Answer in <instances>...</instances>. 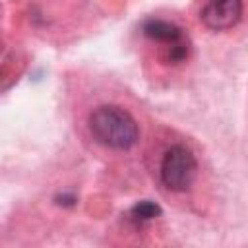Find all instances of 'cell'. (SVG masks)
Returning a JSON list of instances; mask_svg holds the SVG:
<instances>
[{
  "label": "cell",
  "mask_w": 248,
  "mask_h": 248,
  "mask_svg": "<svg viewBox=\"0 0 248 248\" xmlns=\"http://www.w3.org/2000/svg\"><path fill=\"white\" fill-rule=\"evenodd\" d=\"M91 138L112 151H128L140 140L136 118L118 105H101L87 118Z\"/></svg>",
  "instance_id": "6da1fadb"
},
{
  "label": "cell",
  "mask_w": 248,
  "mask_h": 248,
  "mask_svg": "<svg viewBox=\"0 0 248 248\" xmlns=\"http://www.w3.org/2000/svg\"><path fill=\"white\" fill-rule=\"evenodd\" d=\"M198 176V161L184 143L170 145L159 163L161 184L170 192H186Z\"/></svg>",
  "instance_id": "7a4b0ae2"
},
{
  "label": "cell",
  "mask_w": 248,
  "mask_h": 248,
  "mask_svg": "<svg viewBox=\"0 0 248 248\" xmlns=\"http://www.w3.org/2000/svg\"><path fill=\"white\" fill-rule=\"evenodd\" d=\"M141 33L151 43L161 45L165 62H169V64L186 62V58L190 54V43H188V35L184 33V29L180 25L167 21V19L151 17L141 25Z\"/></svg>",
  "instance_id": "3957f363"
},
{
  "label": "cell",
  "mask_w": 248,
  "mask_h": 248,
  "mask_svg": "<svg viewBox=\"0 0 248 248\" xmlns=\"http://www.w3.org/2000/svg\"><path fill=\"white\" fill-rule=\"evenodd\" d=\"M242 12V0H205L200 10V19L211 31H227L240 21Z\"/></svg>",
  "instance_id": "277c9868"
},
{
  "label": "cell",
  "mask_w": 248,
  "mask_h": 248,
  "mask_svg": "<svg viewBox=\"0 0 248 248\" xmlns=\"http://www.w3.org/2000/svg\"><path fill=\"white\" fill-rule=\"evenodd\" d=\"M161 215V207L157 203H153L151 200H143V202H138L130 207L128 211V217L134 221V223H147V221H153Z\"/></svg>",
  "instance_id": "5b68a950"
}]
</instances>
